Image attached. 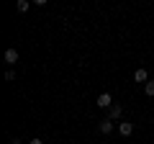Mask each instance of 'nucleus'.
Masks as SVG:
<instances>
[{
    "label": "nucleus",
    "instance_id": "nucleus-1",
    "mask_svg": "<svg viewBox=\"0 0 154 144\" xmlns=\"http://www.w3.org/2000/svg\"><path fill=\"white\" fill-rule=\"evenodd\" d=\"M98 131L100 134H110V131H113V118H108V116L100 118V121H98Z\"/></svg>",
    "mask_w": 154,
    "mask_h": 144
},
{
    "label": "nucleus",
    "instance_id": "nucleus-2",
    "mask_svg": "<svg viewBox=\"0 0 154 144\" xmlns=\"http://www.w3.org/2000/svg\"><path fill=\"white\" fill-rule=\"evenodd\" d=\"M118 134H121V136H131L134 134V124L131 121H121L118 124Z\"/></svg>",
    "mask_w": 154,
    "mask_h": 144
},
{
    "label": "nucleus",
    "instance_id": "nucleus-3",
    "mask_svg": "<svg viewBox=\"0 0 154 144\" xmlns=\"http://www.w3.org/2000/svg\"><path fill=\"white\" fill-rule=\"evenodd\" d=\"M110 105H113L110 93H100V95H98V108H110Z\"/></svg>",
    "mask_w": 154,
    "mask_h": 144
},
{
    "label": "nucleus",
    "instance_id": "nucleus-4",
    "mask_svg": "<svg viewBox=\"0 0 154 144\" xmlns=\"http://www.w3.org/2000/svg\"><path fill=\"white\" fill-rule=\"evenodd\" d=\"M134 80H136V83H149V72L144 70V67H139V70L134 72Z\"/></svg>",
    "mask_w": 154,
    "mask_h": 144
},
{
    "label": "nucleus",
    "instance_id": "nucleus-5",
    "mask_svg": "<svg viewBox=\"0 0 154 144\" xmlns=\"http://www.w3.org/2000/svg\"><path fill=\"white\" fill-rule=\"evenodd\" d=\"M121 113H123V108H121L118 103H113V105L108 108V118H113V121H116V118H121Z\"/></svg>",
    "mask_w": 154,
    "mask_h": 144
},
{
    "label": "nucleus",
    "instance_id": "nucleus-6",
    "mask_svg": "<svg viewBox=\"0 0 154 144\" xmlns=\"http://www.w3.org/2000/svg\"><path fill=\"white\" fill-rule=\"evenodd\" d=\"M5 62L13 67V64L18 62V52H16V49H5Z\"/></svg>",
    "mask_w": 154,
    "mask_h": 144
},
{
    "label": "nucleus",
    "instance_id": "nucleus-7",
    "mask_svg": "<svg viewBox=\"0 0 154 144\" xmlns=\"http://www.w3.org/2000/svg\"><path fill=\"white\" fill-rule=\"evenodd\" d=\"M16 8H18V13H26V11H28V0H18Z\"/></svg>",
    "mask_w": 154,
    "mask_h": 144
},
{
    "label": "nucleus",
    "instance_id": "nucleus-8",
    "mask_svg": "<svg viewBox=\"0 0 154 144\" xmlns=\"http://www.w3.org/2000/svg\"><path fill=\"white\" fill-rule=\"evenodd\" d=\"M144 93H146V95H154V80H149V83L144 85Z\"/></svg>",
    "mask_w": 154,
    "mask_h": 144
},
{
    "label": "nucleus",
    "instance_id": "nucleus-9",
    "mask_svg": "<svg viewBox=\"0 0 154 144\" xmlns=\"http://www.w3.org/2000/svg\"><path fill=\"white\" fill-rule=\"evenodd\" d=\"M5 80H8V83H13V80H16V72L8 70V72H5Z\"/></svg>",
    "mask_w": 154,
    "mask_h": 144
},
{
    "label": "nucleus",
    "instance_id": "nucleus-10",
    "mask_svg": "<svg viewBox=\"0 0 154 144\" xmlns=\"http://www.w3.org/2000/svg\"><path fill=\"white\" fill-rule=\"evenodd\" d=\"M28 144H44V142H41V139H38V136H33V139H31V142H28Z\"/></svg>",
    "mask_w": 154,
    "mask_h": 144
},
{
    "label": "nucleus",
    "instance_id": "nucleus-11",
    "mask_svg": "<svg viewBox=\"0 0 154 144\" xmlns=\"http://www.w3.org/2000/svg\"><path fill=\"white\" fill-rule=\"evenodd\" d=\"M11 144H21V139H18V136H13V139H11Z\"/></svg>",
    "mask_w": 154,
    "mask_h": 144
}]
</instances>
